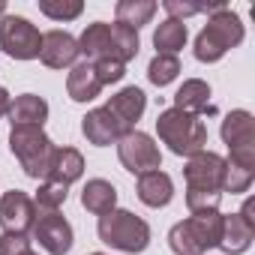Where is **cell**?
<instances>
[{
  "label": "cell",
  "instance_id": "obj_28",
  "mask_svg": "<svg viewBox=\"0 0 255 255\" xmlns=\"http://www.w3.org/2000/svg\"><path fill=\"white\" fill-rule=\"evenodd\" d=\"M39 9L54 21H72V18L81 15L84 6H81V0H42Z\"/></svg>",
  "mask_w": 255,
  "mask_h": 255
},
{
  "label": "cell",
  "instance_id": "obj_4",
  "mask_svg": "<svg viewBox=\"0 0 255 255\" xmlns=\"http://www.w3.org/2000/svg\"><path fill=\"white\" fill-rule=\"evenodd\" d=\"M99 240L120 252H144L150 243V225L129 210H111L99 216Z\"/></svg>",
  "mask_w": 255,
  "mask_h": 255
},
{
  "label": "cell",
  "instance_id": "obj_18",
  "mask_svg": "<svg viewBox=\"0 0 255 255\" xmlns=\"http://www.w3.org/2000/svg\"><path fill=\"white\" fill-rule=\"evenodd\" d=\"M48 120V102L36 93L15 96L9 105V123L12 126H42Z\"/></svg>",
  "mask_w": 255,
  "mask_h": 255
},
{
  "label": "cell",
  "instance_id": "obj_1",
  "mask_svg": "<svg viewBox=\"0 0 255 255\" xmlns=\"http://www.w3.org/2000/svg\"><path fill=\"white\" fill-rule=\"evenodd\" d=\"M186 204L192 213H204V210H216L219 198H222V177H225V159L219 153L201 150L195 156H189L186 168Z\"/></svg>",
  "mask_w": 255,
  "mask_h": 255
},
{
  "label": "cell",
  "instance_id": "obj_17",
  "mask_svg": "<svg viewBox=\"0 0 255 255\" xmlns=\"http://www.w3.org/2000/svg\"><path fill=\"white\" fill-rule=\"evenodd\" d=\"M78 54L87 57V63H96V60H114V48H111V24L105 21H96L90 24L81 39H78Z\"/></svg>",
  "mask_w": 255,
  "mask_h": 255
},
{
  "label": "cell",
  "instance_id": "obj_29",
  "mask_svg": "<svg viewBox=\"0 0 255 255\" xmlns=\"http://www.w3.org/2000/svg\"><path fill=\"white\" fill-rule=\"evenodd\" d=\"M165 12L174 18V21H180V18H189V15H198V12H219V9H225V3H210V6H201V3H180V0H165Z\"/></svg>",
  "mask_w": 255,
  "mask_h": 255
},
{
  "label": "cell",
  "instance_id": "obj_7",
  "mask_svg": "<svg viewBox=\"0 0 255 255\" xmlns=\"http://www.w3.org/2000/svg\"><path fill=\"white\" fill-rule=\"evenodd\" d=\"M222 141L231 150V162L255 168V120L249 111L237 108L222 120Z\"/></svg>",
  "mask_w": 255,
  "mask_h": 255
},
{
  "label": "cell",
  "instance_id": "obj_25",
  "mask_svg": "<svg viewBox=\"0 0 255 255\" xmlns=\"http://www.w3.org/2000/svg\"><path fill=\"white\" fill-rule=\"evenodd\" d=\"M138 30L126 27V24H111V48H114V60L126 63L138 54Z\"/></svg>",
  "mask_w": 255,
  "mask_h": 255
},
{
  "label": "cell",
  "instance_id": "obj_35",
  "mask_svg": "<svg viewBox=\"0 0 255 255\" xmlns=\"http://www.w3.org/2000/svg\"><path fill=\"white\" fill-rule=\"evenodd\" d=\"M93 255H102V252H93Z\"/></svg>",
  "mask_w": 255,
  "mask_h": 255
},
{
  "label": "cell",
  "instance_id": "obj_14",
  "mask_svg": "<svg viewBox=\"0 0 255 255\" xmlns=\"http://www.w3.org/2000/svg\"><path fill=\"white\" fill-rule=\"evenodd\" d=\"M81 174H84V156L75 147H54V153L48 159V168H45V180L69 186Z\"/></svg>",
  "mask_w": 255,
  "mask_h": 255
},
{
  "label": "cell",
  "instance_id": "obj_19",
  "mask_svg": "<svg viewBox=\"0 0 255 255\" xmlns=\"http://www.w3.org/2000/svg\"><path fill=\"white\" fill-rule=\"evenodd\" d=\"M138 198L147 207H165L174 198V183L165 171H147L138 177Z\"/></svg>",
  "mask_w": 255,
  "mask_h": 255
},
{
  "label": "cell",
  "instance_id": "obj_30",
  "mask_svg": "<svg viewBox=\"0 0 255 255\" xmlns=\"http://www.w3.org/2000/svg\"><path fill=\"white\" fill-rule=\"evenodd\" d=\"M93 72H96L99 84L105 87V84H114V81H120L126 75V63H120V60H96Z\"/></svg>",
  "mask_w": 255,
  "mask_h": 255
},
{
  "label": "cell",
  "instance_id": "obj_12",
  "mask_svg": "<svg viewBox=\"0 0 255 255\" xmlns=\"http://www.w3.org/2000/svg\"><path fill=\"white\" fill-rule=\"evenodd\" d=\"M81 132L90 144L96 147H105V144H114L120 141L126 132H132V129H126V126L108 111V108H93L84 120H81Z\"/></svg>",
  "mask_w": 255,
  "mask_h": 255
},
{
  "label": "cell",
  "instance_id": "obj_8",
  "mask_svg": "<svg viewBox=\"0 0 255 255\" xmlns=\"http://www.w3.org/2000/svg\"><path fill=\"white\" fill-rule=\"evenodd\" d=\"M42 36L39 30L21 18V15H3L0 18V51L15 57V60H33L39 57Z\"/></svg>",
  "mask_w": 255,
  "mask_h": 255
},
{
  "label": "cell",
  "instance_id": "obj_15",
  "mask_svg": "<svg viewBox=\"0 0 255 255\" xmlns=\"http://www.w3.org/2000/svg\"><path fill=\"white\" fill-rule=\"evenodd\" d=\"M105 108L126 126V129H132L135 120H141V114H144V108H147V96H144L141 87H123L120 93H114V96L108 99Z\"/></svg>",
  "mask_w": 255,
  "mask_h": 255
},
{
  "label": "cell",
  "instance_id": "obj_33",
  "mask_svg": "<svg viewBox=\"0 0 255 255\" xmlns=\"http://www.w3.org/2000/svg\"><path fill=\"white\" fill-rule=\"evenodd\" d=\"M0 15H6V3H3V0H0Z\"/></svg>",
  "mask_w": 255,
  "mask_h": 255
},
{
  "label": "cell",
  "instance_id": "obj_5",
  "mask_svg": "<svg viewBox=\"0 0 255 255\" xmlns=\"http://www.w3.org/2000/svg\"><path fill=\"white\" fill-rule=\"evenodd\" d=\"M243 42V24L231 9H219L210 15L204 30L195 39V57L201 63H216L228 48Z\"/></svg>",
  "mask_w": 255,
  "mask_h": 255
},
{
  "label": "cell",
  "instance_id": "obj_16",
  "mask_svg": "<svg viewBox=\"0 0 255 255\" xmlns=\"http://www.w3.org/2000/svg\"><path fill=\"white\" fill-rule=\"evenodd\" d=\"M252 237H255V225L246 222L240 213H231V216H222V237H219V249L228 252V255H240L252 246Z\"/></svg>",
  "mask_w": 255,
  "mask_h": 255
},
{
  "label": "cell",
  "instance_id": "obj_11",
  "mask_svg": "<svg viewBox=\"0 0 255 255\" xmlns=\"http://www.w3.org/2000/svg\"><path fill=\"white\" fill-rule=\"evenodd\" d=\"M33 237L51 255H66L72 249V225L57 210L54 213H39V219L33 222Z\"/></svg>",
  "mask_w": 255,
  "mask_h": 255
},
{
  "label": "cell",
  "instance_id": "obj_2",
  "mask_svg": "<svg viewBox=\"0 0 255 255\" xmlns=\"http://www.w3.org/2000/svg\"><path fill=\"white\" fill-rule=\"evenodd\" d=\"M156 132L168 144V150L177 153V156H195L207 144L204 120L198 114H189V111H180V108H168L156 117Z\"/></svg>",
  "mask_w": 255,
  "mask_h": 255
},
{
  "label": "cell",
  "instance_id": "obj_6",
  "mask_svg": "<svg viewBox=\"0 0 255 255\" xmlns=\"http://www.w3.org/2000/svg\"><path fill=\"white\" fill-rule=\"evenodd\" d=\"M9 147L18 156V162H21L27 177H36V180L45 177V168H48V159L54 153V144L42 132V126H12Z\"/></svg>",
  "mask_w": 255,
  "mask_h": 255
},
{
  "label": "cell",
  "instance_id": "obj_26",
  "mask_svg": "<svg viewBox=\"0 0 255 255\" xmlns=\"http://www.w3.org/2000/svg\"><path fill=\"white\" fill-rule=\"evenodd\" d=\"M177 72H180V60H177L174 54H156V57L150 60V66H147V78H150L156 87L171 84V81L177 78Z\"/></svg>",
  "mask_w": 255,
  "mask_h": 255
},
{
  "label": "cell",
  "instance_id": "obj_23",
  "mask_svg": "<svg viewBox=\"0 0 255 255\" xmlns=\"http://www.w3.org/2000/svg\"><path fill=\"white\" fill-rule=\"evenodd\" d=\"M114 12H117V24H126V27L138 30L141 24H147L153 18L156 3L153 0H120Z\"/></svg>",
  "mask_w": 255,
  "mask_h": 255
},
{
  "label": "cell",
  "instance_id": "obj_32",
  "mask_svg": "<svg viewBox=\"0 0 255 255\" xmlns=\"http://www.w3.org/2000/svg\"><path fill=\"white\" fill-rule=\"evenodd\" d=\"M9 105H12V99H9V93H6L3 87H0V117H3V114H9Z\"/></svg>",
  "mask_w": 255,
  "mask_h": 255
},
{
  "label": "cell",
  "instance_id": "obj_27",
  "mask_svg": "<svg viewBox=\"0 0 255 255\" xmlns=\"http://www.w3.org/2000/svg\"><path fill=\"white\" fill-rule=\"evenodd\" d=\"M66 195H69V186H63V183H48V180H45V183L39 186L33 204H36L39 213H54V210H60V204L66 201Z\"/></svg>",
  "mask_w": 255,
  "mask_h": 255
},
{
  "label": "cell",
  "instance_id": "obj_13",
  "mask_svg": "<svg viewBox=\"0 0 255 255\" xmlns=\"http://www.w3.org/2000/svg\"><path fill=\"white\" fill-rule=\"evenodd\" d=\"M78 57V39L69 36L66 30H48L42 33V45H39V60L51 69H63L72 66Z\"/></svg>",
  "mask_w": 255,
  "mask_h": 255
},
{
  "label": "cell",
  "instance_id": "obj_22",
  "mask_svg": "<svg viewBox=\"0 0 255 255\" xmlns=\"http://www.w3.org/2000/svg\"><path fill=\"white\" fill-rule=\"evenodd\" d=\"M174 108L201 117V111L210 108V87H207V81H201V78H189V81H183V87L174 93Z\"/></svg>",
  "mask_w": 255,
  "mask_h": 255
},
{
  "label": "cell",
  "instance_id": "obj_9",
  "mask_svg": "<svg viewBox=\"0 0 255 255\" xmlns=\"http://www.w3.org/2000/svg\"><path fill=\"white\" fill-rule=\"evenodd\" d=\"M117 156L123 162L126 171L132 174H147V171H159L162 165V153H159V144L147 135V132H126L120 141H117Z\"/></svg>",
  "mask_w": 255,
  "mask_h": 255
},
{
  "label": "cell",
  "instance_id": "obj_21",
  "mask_svg": "<svg viewBox=\"0 0 255 255\" xmlns=\"http://www.w3.org/2000/svg\"><path fill=\"white\" fill-rule=\"evenodd\" d=\"M81 204H84V210H90V213H96V216H105V213H111L114 204H117V189H114L108 180H102V177L87 180V186H84V192H81Z\"/></svg>",
  "mask_w": 255,
  "mask_h": 255
},
{
  "label": "cell",
  "instance_id": "obj_3",
  "mask_svg": "<svg viewBox=\"0 0 255 255\" xmlns=\"http://www.w3.org/2000/svg\"><path fill=\"white\" fill-rule=\"evenodd\" d=\"M219 237H222V213L219 210L192 213L189 219L177 222L168 231V243L177 255H204L207 249L219 246Z\"/></svg>",
  "mask_w": 255,
  "mask_h": 255
},
{
  "label": "cell",
  "instance_id": "obj_24",
  "mask_svg": "<svg viewBox=\"0 0 255 255\" xmlns=\"http://www.w3.org/2000/svg\"><path fill=\"white\" fill-rule=\"evenodd\" d=\"M153 45L159 48V54H177L183 45H186V24L183 21H162L153 33Z\"/></svg>",
  "mask_w": 255,
  "mask_h": 255
},
{
  "label": "cell",
  "instance_id": "obj_31",
  "mask_svg": "<svg viewBox=\"0 0 255 255\" xmlns=\"http://www.w3.org/2000/svg\"><path fill=\"white\" fill-rule=\"evenodd\" d=\"M30 252L27 234H3L0 237V255H24Z\"/></svg>",
  "mask_w": 255,
  "mask_h": 255
},
{
  "label": "cell",
  "instance_id": "obj_34",
  "mask_svg": "<svg viewBox=\"0 0 255 255\" xmlns=\"http://www.w3.org/2000/svg\"><path fill=\"white\" fill-rule=\"evenodd\" d=\"M24 255H39V252H33V249H30V252H24Z\"/></svg>",
  "mask_w": 255,
  "mask_h": 255
},
{
  "label": "cell",
  "instance_id": "obj_10",
  "mask_svg": "<svg viewBox=\"0 0 255 255\" xmlns=\"http://www.w3.org/2000/svg\"><path fill=\"white\" fill-rule=\"evenodd\" d=\"M36 222V204L27 192L12 189L0 198V228L3 234H27Z\"/></svg>",
  "mask_w": 255,
  "mask_h": 255
},
{
  "label": "cell",
  "instance_id": "obj_20",
  "mask_svg": "<svg viewBox=\"0 0 255 255\" xmlns=\"http://www.w3.org/2000/svg\"><path fill=\"white\" fill-rule=\"evenodd\" d=\"M66 90H69V96L75 99V102H90V99H96L99 93H102V84H99V78H96V72H93V63H75L72 66V72H69V78H66Z\"/></svg>",
  "mask_w": 255,
  "mask_h": 255
}]
</instances>
